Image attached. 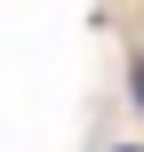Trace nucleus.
<instances>
[{
    "mask_svg": "<svg viewBox=\"0 0 144 152\" xmlns=\"http://www.w3.org/2000/svg\"><path fill=\"white\" fill-rule=\"evenodd\" d=\"M136 104H144V64H136Z\"/></svg>",
    "mask_w": 144,
    "mask_h": 152,
    "instance_id": "nucleus-1",
    "label": "nucleus"
}]
</instances>
